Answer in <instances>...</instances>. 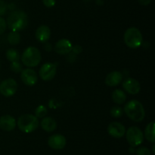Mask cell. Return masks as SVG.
I'll list each match as a JSON object with an SVG mask.
<instances>
[{
	"label": "cell",
	"instance_id": "13",
	"mask_svg": "<svg viewBox=\"0 0 155 155\" xmlns=\"http://www.w3.org/2000/svg\"><path fill=\"white\" fill-rule=\"evenodd\" d=\"M73 45L68 39H61L56 43L54 50L59 55H67L72 50Z\"/></svg>",
	"mask_w": 155,
	"mask_h": 155
},
{
	"label": "cell",
	"instance_id": "1",
	"mask_svg": "<svg viewBox=\"0 0 155 155\" xmlns=\"http://www.w3.org/2000/svg\"><path fill=\"white\" fill-rule=\"evenodd\" d=\"M6 24L12 31H21L25 29L28 24V17L23 11H13L8 16Z\"/></svg>",
	"mask_w": 155,
	"mask_h": 155
},
{
	"label": "cell",
	"instance_id": "27",
	"mask_svg": "<svg viewBox=\"0 0 155 155\" xmlns=\"http://www.w3.org/2000/svg\"><path fill=\"white\" fill-rule=\"evenodd\" d=\"M6 28H7V24H6V21L0 16V35L2 34L5 31Z\"/></svg>",
	"mask_w": 155,
	"mask_h": 155
},
{
	"label": "cell",
	"instance_id": "9",
	"mask_svg": "<svg viewBox=\"0 0 155 155\" xmlns=\"http://www.w3.org/2000/svg\"><path fill=\"white\" fill-rule=\"evenodd\" d=\"M21 78L23 83L27 86H33L38 81V75L36 71L29 68L22 70Z\"/></svg>",
	"mask_w": 155,
	"mask_h": 155
},
{
	"label": "cell",
	"instance_id": "15",
	"mask_svg": "<svg viewBox=\"0 0 155 155\" xmlns=\"http://www.w3.org/2000/svg\"><path fill=\"white\" fill-rule=\"evenodd\" d=\"M35 36L40 43H46L51 36V30L46 25H41L36 29Z\"/></svg>",
	"mask_w": 155,
	"mask_h": 155
},
{
	"label": "cell",
	"instance_id": "31",
	"mask_svg": "<svg viewBox=\"0 0 155 155\" xmlns=\"http://www.w3.org/2000/svg\"><path fill=\"white\" fill-rule=\"evenodd\" d=\"M152 153H153V154H155V145L154 144L152 146Z\"/></svg>",
	"mask_w": 155,
	"mask_h": 155
},
{
	"label": "cell",
	"instance_id": "26",
	"mask_svg": "<svg viewBox=\"0 0 155 155\" xmlns=\"http://www.w3.org/2000/svg\"><path fill=\"white\" fill-rule=\"evenodd\" d=\"M8 10V5L3 0H0V16H2Z\"/></svg>",
	"mask_w": 155,
	"mask_h": 155
},
{
	"label": "cell",
	"instance_id": "6",
	"mask_svg": "<svg viewBox=\"0 0 155 155\" xmlns=\"http://www.w3.org/2000/svg\"><path fill=\"white\" fill-rule=\"evenodd\" d=\"M126 138L131 147H137L142 144L144 135L142 130L136 126H131L126 132Z\"/></svg>",
	"mask_w": 155,
	"mask_h": 155
},
{
	"label": "cell",
	"instance_id": "30",
	"mask_svg": "<svg viewBox=\"0 0 155 155\" xmlns=\"http://www.w3.org/2000/svg\"><path fill=\"white\" fill-rule=\"evenodd\" d=\"M138 1L142 5H149L151 3V0H138Z\"/></svg>",
	"mask_w": 155,
	"mask_h": 155
},
{
	"label": "cell",
	"instance_id": "10",
	"mask_svg": "<svg viewBox=\"0 0 155 155\" xmlns=\"http://www.w3.org/2000/svg\"><path fill=\"white\" fill-rule=\"evenodd\" d=\"M107 132L113 138H120L125 135L126 128L119 122H113L107 126Z\"/></svg>",
	"mask_w": 155,
	"mask_h": 155
},
{
	"label": "cell",
	"instance_id": "7",
	"mask_svg": "<svg viewBox=\"0 0 155 155\" xmlns=\"http://www.w3.org/2000/svg\"><path fill=\"white\" fill-rule=\"evenodd\" d=\"M17 90L18 84L13 78H7L0 84V93L4 97H12L17 92Z\"/></svg>",
	"mask_w": 155,
	"mask_h": 155
},
{
	"label": "cell",
	"instance_id": "21",
	"mask_svg": "<svg viewBox=\"0 0 155 155\" xmlns=\"http://www.w3.org/2000/svg\"><path fill=\"white\" fill-rule=\"evenodd\" d=\"M7 39L11 45H17L21 41V35L18 32L12 31L8 34Z\"/></svg>",
	"mask_w": 155,
	"mask_h": 155
},
{
	"label": "cell",
	"instance_id": "33",
	"mask_svg": "<svg viewBox=\"0 0 155 155\" xmlns=\"http://www.w3.org/2000/svg\"><path fill=\"white\" fill-rule=\"evenodd\" d=\"M0 47H1V45H0Z\"/></svg>",
	"mask_w": 155,
	"mask_h": 155
},
{
	"label": "cell",
	"instance_id": "23",
	"mask_svg": "<svg viewBox=\"0 0 155 155\" xmlns=\"http://www.w3.org/2000/svg\"><path fill=\"white\" fill-rule=\"evenodd\" d=\"M124 109H122L121 107L120 106H114L110 109V115L112 117H114V118H119V117H121L123 115H124Z\"/></svg>",
	"mask_w": 155,
	"mask_h": 155
},
{
	"label": "cell",
	"instance_id": "32",
	"mask_svg": "<svg viewBox=\"0 0 155 155\" xmlns=\"http://www.w3.org/2000/svg\"><path fill=\"white\" fill-rule=\"evenodd\" d=\"M0 68H1V62H0Z\"/></svg>",
	"mask_w": 155,
	"mask_h": 155
},
{
	"label": "cell",
	"instance_id": "12",
	"mask_svg": "<svg viewBox=\"0 0 155 155\" xmlns=\"http://www.w3.org/2000/svg\"><path fill=\"white\" fill-rule=\"evenodd\" d=\"M123 88L127 93L135 95L139 93L141 90V85L136 79L133 78H127L123 82Z\"/></svg>",
	"mask_w": 155,
	"mask_h": 155
},
{
	"label": "cell",
	"instance_id": "28",
	"mask_svg": "<svg viewBox=\"0 0 155 155\" xmlns=\"http://www.w3.org/2000/svg\"><path fill=\"white\" fill-rule=\"evenodd\" d=\"M44 5L47 8H51L55 5V0H42Z\"/></svg>",
	"mask_w": 155,
	"mask_h": 155
},
{
	"label": "cell",
	"instance_id": "29",
	"mask_svg": "<svg viewBox=\"0 0 155 155\" xmlns=\"http://www.w3.org/2000/svg\"><path fill=\"white\" fill-rule=\"evenodd\" d=\"M83 51V48L81 47V46L80 45H76L72 47V50H71V52H73L74 53H75V54H80V53H81V52Z\"/></svg>",
	"mask_w": 155,
	"mask_h": 155
},
{
	"label": "cell",
	"instance_id": "3",
	"mask_svg": "<svg viewBox=\"0 0 155 155\" xmlns=\"http://www.w3.org/2000/svg\"><path fill=\"white\" fill-rule=\"evenodd\" d=\"M39 121L36 116L32 114H24L18 118L17 126L21 132L31 133L39 127Z\"/></svg>",
	"mask_w": 155,
	"mask_h": 155
},
{
	"label": "cell",
	"instance_id": "17",
	"mask_svg": "<svg viewBox=\"0 0 155 155\" xmlns=\"http://www.w3.org/2000/svg\"><path fill=\"white\" fill-rule=\"evenodd\" d=\"M40 126L46 132H52L57 128V122L52 117H45L41 120Z\"/></svg>",
	"mask_w": 155,
	"mask_h": 155
},
{
	"label": "cell",
	"instance_id": "4",
	"mask_svg": "<svg viewBox=\"0 0 155 155\" xmlns=\"http://www.w3.org/2000/svg\"><path fill=\"white\" fill-rule=\"evenodd\" d=\"M42 60L40 51L34 46H29L26 49L21 56L22 63L27 67H36Z\"/></svg>",
	"mask_w": 155,
	"mask_h": 155
},
{
	"label": "cell",
	"instance_id": "2",
	"mask_svg": "<svg viewBox=\"0 0 155 155\" xmlns=\"http://www.w3.org/2000/svg\"><path fill=\"white\" fill-rule=\"evenodd\" d=\"M124 111L127 116L134 122H142L145 119V111L141 102L137 100H132L127 102L124 106Z\"/></svg>",
	"mask_w": 155,
	"mask_h": 155
},
{
	"label": "cell",
	"instance_id": "14",
	"mask_svg": "<svg viewBox=\"0 0 155 155\" xmlns=\"http://www.w3.org/2000/svg\"><path fill=\"white\" fill-rule=\"evenodd\" d=\"M16 127V120L10 115H4L0 117V129L5 132H11Z\"/></svg>",
	"mask_w": 155,
	"mask_h": 155
},
{
	"label": "cell",
	"instance_id": "11",
	"mask_svg": "<svg viewBox=\"0 0 155 155\" xmlns=\"http://www.w3.org/2000/svg\"><path fill=\"white\" fill-rule=\"evenodd\" d=\"M66 138L61 134L51 135L48 139V144L54 150H61L66 145Z\"/></svg>",
	"mask_w": 155,
	"mask_h": 155
},
{
	"label": "cell",
	"instance_id": "22",
	"mask_svg": "<svg viewBox=\"0 0 155 155\" xmlns=\"http://www.w3.org/2000/svg\"><path fill=\"white\" fill-rule=\"evenodd\" d=\"M47 112H48V110L45 106L39 105L35 109V116H36L37 118H43L46 115Z\"/></svg>",
	"mask_w": 155,
	"mask_h": 155
},
{
	"label": "cell",
	"instance_id": "24",
	"mask_svg": "<svg viewBox=\"0 0 155 155\" xmlns=\"http://www.w3.org/2000/svg\"><path fill=\"white\" fill-rule=\"evenodd\" d=\"M10 68L13 72L15 73H19L21 72L23 70V65L21 62L18 61H15V62H12L10 65Z\"/></svg>",
	"mask_w": 155,
	"mask_h": 155
},
{
	"label": "cell",
	"instance_id": "16",
	"mask_svg": "<svg viewBox=\"0 0 155 155\" xmlns=\"http://www.w3.org/2000/svg\"><path fill=\"white\" fill-rule=\"evenodd\" d=\"M123 74L120 71H111V72L109 73L105 78V80H104V82H105L106 84L109 87H115L117 86L119 84L121 83L123 80Z\"/></svg>",
	"mask_w": 155,
	"mask_h": 155
},
{
	"label": "cell",
	"instance_id": "18",
	"mask_svg": "<svg viewBox=\"0 0 155 155\" xmlns=\"http://www.w3.org/2000/svg\"><path fill=\"white\" fill-rule=\"evenodd\" d=\"M112 99L114 102L117 104H123L126 102L127 100V95L125 92L120 89H116L112 93Z\"/></svg>",
	"mask_w": 155,
	"mask_h": 155
},
{
	"label": "cell",
	"instance_id": "5",
	"mask_svg": "<svg viewBox=\"0 0 155 155\" xmlns=\"http://www.w3.org/2000/svg\"><path fill=\"white\" fill-rule=\"evenodd\" d=\"M124 43L131 49H137L142 45L143 37L142 33L137 27H132L127 29L124 33Z\"/></svg>",
	"mask_w": 155,
	"mask_h": 155
},
{
	"label": "cell",
	"instance_id": "8",
	"mask_svg": "<svg viewBox=\"0 0 155 155\" xmlns=\"http://www.w3.org/2000/svg\"><path fill=\"white\" fill-rule=\"evenodd\" d=\"M39 76L43 81L52 80L57 73V67L51 62H47L43 64L39 69Z\"/></svg>",
	"mask_w": 155,
	"mask_h": 155
},
{
	"label": "cell",
	"instance_id": "19",
	"mask_svg": "<svg viewBox=\"0 0 155 155\" xmlns=\"http://www.w3.org/2000/svg\"><path fill=\"white\" fill-rule=\"evenodd\" d=\"M154 122L152 121L148 124L145 130V137L149 142H155V135H154Z\"/></svg>",
	"mask_w": 155,
	"mask_h": 155
},
{
	"label": "cell",
	"instance_id": "25",
	"mask_svg": "<svg viewBox=\"0 0 155 155\" xmlns=\"http://www.w3.org/2000/svg\"><path fill=\"white\" fill-rule=\"evenodd\" d=\"M137 155H151V150L146 147H140L136 151Z\"/></svg>",
	"mask_w": 155,
	"mask_h": 155
},
{
	"label": "cell",
	"instance_id": "20",
	"mask_svg": "<svg viewBox=\"0 0 155 155\" xmlns=\"http://www.w3.org/2000/svg\"><path fill=\"white\" fill-rule=\"evenodd\" d=\"M6 58L10 62H15L20 59V53L15 49H8L6 52Z\"/></svg>",
	"mask_w": 155,
	"mask_h": 155
}]
</instances>
